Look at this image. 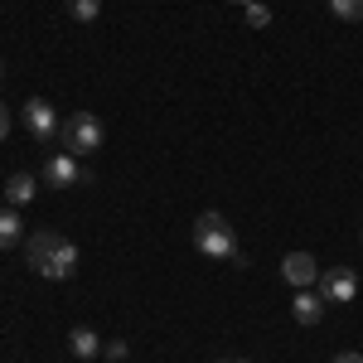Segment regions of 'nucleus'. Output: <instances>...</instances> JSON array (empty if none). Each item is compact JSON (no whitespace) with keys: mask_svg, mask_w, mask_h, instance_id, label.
<instances>
[{"mask_svg":"<svg viewBox=\"0 0 363 363\" xmlns=\"http://www.w3.org/2000/svg\"><path fill=\"white\" fill-rule=\"evenodd\" d=\"M194 247L208 257V262H233V267H247V257L238 247V233L228 223L218 208H208V213H199L194 218Z\"/></svg>","mask_w":363,"mask_h":363,"instance_id":"f257e3e1","label":"nucleus"},{"mask_svg":"<svg viewBox=\"0 0 363 363\" xmlns=\"http://www.w3.org/2000/svg\"><path fill=\"white\" fill-rule=\"evenodd\" d=\"M58 140H63V150H68L73 160H83V155H92V150L102 145V121H97L92 112H73L68 121H63Z\"/></svg>","mask_w":363,"mask_h":363,"instance_id":"f03ea898","label":"nucleus"},{"mask_svg":"<svg viewBox=\"0 0 363 363\" xmlns=\"http://www.w3.org/2000/svg\"><path fill=\"white\" fill-rule=\"evenodd\" d=\"M320 296L335 301V306L359 301V272H354V267H330V272L320 277Z\"/></svg>","mask_w":363,"mask_h":363,"instance_id":"7ed1b4c3","label":"nucleus"},{"mask_svg":"<svg viewBox=\"0 0 363 363\" xmlns=\"http://www.w3.org/2000/svg\"><path fill=\"white\" fill-rule=\"evenodd\" d=\"M25 126H29V136L39 140V145H49V140L63 131V121L54 116V107H49L44 97H29L25 102Z\"/></svg>","mask_w":363,"mask_h":363,"instance_id":"20e7f679","label":"nucleus"},{"mask_svg":"<svg viewBox=\"0 0 363 363\" xmlns=\"http://www.w3.org/2000/svg\"><path fill=\"white\" fill-rule=\"evenodd\" d=\"M281 281L296 286V291H310V286L320 281V262H315L310 252H286V257H281Z\"/></svg>","mask_w":363,"mask_h":363,"instance_id":"39448f33","label":"nucleus"},{"mask_svg":"<svg viewBox=\"0 0 363 363\" xmlns=\"http://www.w3.org/2000/svg\"><path fill=\"white\" fill-rule=\"evenodd\" d=\"M44 179H49L54 189H68V184L83 179V169H78V160L63 150V155H49V160H44Z\"/></svg>","mask_w":363,"mask_h":363,"instance_id":"423d86ee","label":"nucleus"},{"mask_svg":"<svg viewBox=\"0 0 363 363\" xmlns=\"http://www.w3.org/2000/svg\"><path fill=\"white\" fill-rule=\"evenodd\" d=\"M73 272H78V247H73V242L63 238V242L54 247V257L44 262V272H39V277H49V281H68Z\"/></svg>","mask_w":363,"mask_h":363,"instance_id":"0eeeda50","label":"nucleus"},{"mask_svg":"<svg viewBox=\"0 0 363 363\" xmlns=\"http://www.w3.org/2000/svg\"><path fill=\"white\" fill-rule=\"evenodd\" d=\"M58 242H63V238H58L54 228H39V233H34V238L25 242V257H29V267H34V272H44V262L54 257V247H58Z\"/></svg>","mask_w":363,"mask_h":363,"instance_id":"6e6552de","label":"nucleus"},{"mask_svg":"<svg viewBox=\"0 0 363 363\" xmlns=\"http://www.w3.org/2000/svg\"><path fill=\"white\" fill-rule=\"evenodd\" d=\"M291 315H296V325H320V315H325V296L320 291H296V301H291Z\"/></svg>","mask_w":363,"mask_h":363,"instance_id":"1a4fd4ad","label":"nucleus"},{"mask_svg":"<svg viewBox=\"0 0 363 363\" xmlns=\"http://www.w3.org/2000/svg\"><path fill=\"white\" fill-rule=\"evenodd\" d=\"M20 242H25V223H20L15 208H5V213H0V252L20 247Z\"/></svg>","mask_w":363,"mask_h":363,"instance_id":"9d476101","label":"nucleus"},{"mask_svg":"<svg viewBox=\"0 0 363 363\" xmlns=\"http://www.w3.org/2000/svg\"><path fill=\"white\" fill-rule=\"evenodd\" d=\"M68 349H73V354H78V359H97V354H102V339L92 335V330H87V325H78V330H73V335H68Z\"/></svg>","mask_w":363,"mask_h":363,"instance_id":"9b49d317","label":"nucleus"},{"mask_svg":"<svg viewBox=\"0 0 363 363\" xmlns=\"http://www.w3.org/2000/svg\"><path fill=\"white\" fill-rule=\"evenodd\" d=\"M34 189H39V184H34V174H25V169H20V174H10V184H5V194H10V208L29 203V199H34Z\"/></svg>","mask_w":363,"mask_h":363,"instance_id":"f8f14e48","label":"nucleus"},{"mask_svg":"<svg viewBox=\"0 0 363 363\" xmlns=\"http://www.w3.org/2000/svg\"><path fill=\"white\" fill-rule=\"evenodd\" d=\"M68 15H73L78 25H92V20L102 15V0H68Z\"/></svg>","mask_w":363,"mask_h":363,"instance_id":"ddd939ff","label":"nucleus"},{"mask_svg":"<svg viewBox=\"0 0 363 363\" xmlns=\"http://www.w3.org/2000/svg\"><path fill=\"white\" fill-rule=\"evenodd\" d=\"M330 10H335L339 20H349V25L363 20V0H330Z\"/></svg>","mask_w":363,"mask_h":363,"instance_id":"4468645a","label":"nucleus"},{"mask_svg":"<svg viewBox=\"0 0 363 363\" xmlns=\"http://www.w3.org/2000/svg\"><path fill=\"white\" fill-rule=\"evenodd\" d=\"M242 15H247V25H252V29H267V25H272V10H267L262 0H252V5H242Z\"/></svg>","mask_w":363,"mask_h":363,"instance_id":"2eb2a0df","label":"nucleus"},{"mask_svg":"<svg viewBox=\"0 0 363 363\" xmlns=\"http://www.w3.org/2000/svg\"><path fill=\"white\" fill-rule=\"evenodd\" d=\"M102 354H107V359H126V354H131V349H126V344H121V339H112V344H102Z\"/></svg>","mask_w":363,"mask_h":363,"instance_id":"dca6fc26","label":"nucleus"},{"mask_svg":"<svg viewBox=\"0 0 363 363\" xmlns=\"http://www.w3.org/2000/svg\"><path fill=\"white\" fill-rule=\"evenodd\" d=\"M10 136V107H5V102H0V140Z\"/></svg>","mask_w":363,"mask_h":363,"instance_id":"f3484780","label":"nucleus"},{"mask_svg":"<svg viewBox=\"0 0 363 363\" xmlns=\"http://www.w3.org/2000/svg\"><path fill=\"white\" fill-rule=\"evenodd\" d=\"M335 363H363V354H335Z\"/></svg>","mask_w":363,"mask_h":363,"instance_id":"a211bd4d","label":"nucleus"},{"mask_svg":"<svg viewBox=\"0 0 363 363\" xmlns=\"http://www.w3.org/2000/svg\"><path fill=\"white\" fill-rule=\"evenodd\" d=\"M218 363H247V359H218Z\"/></svg>","mask_w":363,"mask_h":363,"instance_id":"6ab92c4d","label":"nucleus"},{"mask_svg":"<svg viewBox=\"0 0 363 363\" xmlns=\"http://www.w3.org/2000/svg\"><path fill=\"white\" fill-rule=\"evenodd\" d=\"M228 5H252V0H228Z\"/></svg>","mask_w":363,"mask_h":363,"instance_id":"aec40b11","label":"nucleus"},{"mask_svg":"<svg viewBox=\"0 0 363 363\" xmlns=\"http://www.w3.org/2000/svg\"><path fill=\"white\" fill-rule=\"evenodd\" d=\"M0 78H5V68H0Z\"/></svg>","mask_w":363,"mask_h":363,"instance_id":"412c9836","label":"nucleus"}]
</instances>
